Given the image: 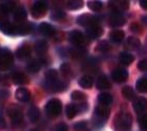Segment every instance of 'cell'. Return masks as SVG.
Segmentation results:
<instances>
[{"label": "cell", "instance_id": "cell-8", "mask_svg": "<svg viewBox=\"0 0 147 131\" xmlns=\"http://www.w3.org/2000/svg\"><path fill=\"white\" fill-rule=\"evenodd\" d=\"M77 23L80 25H82V26L88 28L90 25L98 23V20H97V18H96L95 16H92V15H89V14H83V15H81L80 17H78Z\"/></svg>", "mask_w": 147, "mask_h": 131}, {"label": "cell", "instance_id": "cell-50", "mask_svg": "<svg viewBox=\"0 0 147 131\" xmlns=\"http://www.w3.org/2000/svg\"><path fill=\"white\" fill-rule=\"evenodd\" d=\"M31 131H38V130H36V129H33V130H31Z\"/></svg>", "mask_w": 147, "mask_h": 131}, {"label": "cell", "instance_id": "cell-24", "mask_svg": "<svg viewBox=\"0 0 147 131\" xmlns=\"http://www.w3.org/2000/svg\"><path fill=\"white\" fill-rule=\"evenodd\" d=\"M47 48H49V45H47L46 41H44V40H39V41L35 44V50H36V52L39 56L44 55V54L47 52Z\"/></svg>", "mask_w": 147, "mask_h": 131}, {"label": "cell", "instance_id": "cell-35", "mask_svg": "<svg viewBox=\"0 0 147 131\" xmlns=\"http://www.w3.org/2000/svg\"><path fill=\"white\" fill-rule=\"evenodd\" d=\"M65 17H66L65 13L60 11V9H55V11H53L52 14H51V18H52L53 20H55V21H61Z\"/></svg>", "mask_w": 147, "mask_h": 131}, {"label": "cell", "instance_id": "cell-6", "mask_svg": "<svg viewBox=\"0 0 147 131\" xmlns=\"http://www.w3.org/2000/svg\"><path fill=\"white\" fill-rule=\"evenodd\" d=\"M47 11V4L44 1H36L32 6V15L35 18H40L45 15Z\"/></svg>", "mask_w": 147, "mask_h": 131}, {"label": "cell", "instance_id": "cell-43", "mask_svg": "<svg viewBox=\"0 0 147 131\" xmlns=\"http://www.w3.org/2000/svg\"><path fill=\"white\" fill-rule=\"evenodd\" d=\"M74 128L76 131H86L87 130V123L85 121H82V122H78L75 124Z\"/></svg>", "mask_w": 147, "mask_h": 131}, {"label": "cell", "instance_id": "cell-10", "mask_svg": "<svg viewBox=\"0 0 147 131\" xmlns=\"http://www.w3.org/2000/svg\"><path fill=\"white\" fill-rule=\"evenodd\" d=\"M86 34L89 38L92 39H97L100 36H102L103 34V28H101V25L99 23H96V24H92L88 28H86Z\"/></svg>", "mask_w": 147, "mask_h": 131}, {"label": "cell", "instance_id": "cell-7", "mask_svg": "<svg viewBox=\"0 0 147 131\" xmlns=\"http://www.w3.org/2000/svg\"><path fill=\"white\" fill-rule=\"evenodd\" d=\"M108 116H109V108L108 107L99 105L96 108L95 119H96V122H100V125H102L108 119Z\"/></svg>", "mask_w": 147, "mask_h": 131}, {"label": "cell", "instance_id": "cell-38", "mask_svg": "<svg viewBox=\"0 0 147 131\" xmlns=\"http://www.w3.org/2000/svg\"><path fill=\"white\" fill-rule=\"evenodd\" d=\"M87 5H88V7L92 11H95V12L101 11L102 7H103V4H102L101 1H89L87 3Z\"/></svg>", "mask_w": 147, "mask_h": 131}, {"label": "cell", "instance_id": "cell-29", "mask_svg": "<svg viewBox=\"0 0 147 131\" xmlns=\"http://www.w3.org/2000/svg\"><path fill=\"white\" fill-rule=\"evenodd\" d=\"M141 42L137 37H129L128 39L126 40L125 46L128 49H137L140 47Z\"/></svg>", "mask_w": 147, "mask_h": 131}, {"label": "cell", "instance_id": "cell-49", "mask_svg": "<svg viewBox=\"0 0 147 131\" xmlns=\"http://www.w3.org/2000/svg\"><path fill=\"white\" fill-rule=\"evenodd\" d=\"M140 26H139L138 24H131V31L132 32H135V33H137V32H140Z\"/></svg>", "mask_w": 147, "mask_h": 131}, {"label": "cell", "instance_id": "cell-45", "mask_svg": "<svg viewBox=\"0 0 147 131\" xmlns=\"http://www.w3.org/2000/svg\"><path fill=\"white\" fill-rule=\"evenodd\" d=\"M67 130H68L67 125L64 124V123H60V124H58V125L56 126L54 131H67Z\"/></svg>", "mask_w": 147, "mask_h": 131}, {"label": "cell", "instance_id": "cell-47", "mask_svg": "<svg viewBox=\"0 0 147 131\" xmlns=\"http://www.w3.org/2000/svg\"><path fill=\"white\" fill-rule=\"evenodd\" d=\"M6 127V122L5 120L3 119L2 116H0V130H2V129H4Z\"/></svg>", "mask_w": 147, "mask_h": 131}, {"label": "cell", "instance_id": "cell-21", "mask_svg": "<svg viewBox=\"0 0 147 131\" xmlns=\"http://www.w3.org/2000/svg\"><path fill=\"white\" fill-rule=\"evenodd\" d=\"M119 60L123 65H130L132 62L135 61V57H134L130 52H121V54H120Z\"/></svg>", "mask_w": 147, "mask_h": 131}, {"label": "cell", "instance_id": "cell-48", "mask_svg": "<svg viewBox=\"0 0 147 131\" xmlns=\"http://www.w3.org/2000/svg\"><path fill=\"white\" fill-rule=\"evenodd\" d=\"M140 6H141L143 9L147 11V0H141V1H140Z\"/></svg>", "mask_w": 147, "mask_h": 131}, {"label": "cell", "instance_id": "cell-4", "mask_svg": "<svg viewBox=\"0 0 147 131\" xmlns=\"http://www.w3.org/2000/svg\"><path fill=\"white\" fill-rule=\"evenodd\" d=\"M13 55L9 49L3 48L0 50V68L1 69H7L13 64Z\"/></svg>", "mask_w": 147, "mask_h": 131}, {"label": "cell", "instance_id": "cell-16", "mask_svg": "<svg viewBox=\"0 0 147 131\" xmlns=\"http://www.w3.org/2000/svg\"><path fill=\"white\" fill-rule=\"evenodd\" d=\"M26 17H28V14H26V11H25L24 7L19 6V7H17V9H15L14 19H15L16 22H18L19 24H20V23H24Z\"/></svg>", "mask_w": 147, "mask_h": 131}, {"label": "cell", "instance_id": "cell-32", "mask_svg": "<svg viewBox=\"0 0 147 131\" xmlns=\"http://www.w3.org/2000/svg\"><path fill=\"white\" fill-rule=\"evenodd\" d=\"M137 90L141 93H147V78H140L136 83Z\"/></svg>", "mask_w": 147, "mask_h": 131}, {"label": "cell", "instance_id": "cell-20", "mask_svg": "<svg viewBox=\"0 0 147 131\" xmlns=\"http://www.w3.org/2000/svg\"><path fill=\"white\" fill-rule=\"evenodd\" d=\"M46 87L53 92H60L62 90H64L66 88V84L63 82H61L60 80L57 81V82H54V83H49V84H46Z\"/></svg>", "mask_w": 147, "mask_h": 131}, {"label": "cell", "instance_id": "cell-33", "mask_svg": "<svg viewBox=\"0 0 147 131\" xmlns=\"http://www.w3.org/2000/svg\"><path fill=\"white\" fill-rule=\"evenodd\" d=\"M28 119L31 120L32 122H37V120L39 119V116H40L39 109H38L37 107H35V106L31 107V108L28 109Z\"/></svg>", "mask_w": 147, "mask_h": 131}, {"label": "cell", "instance_id": "cell-36", "mask_svg": "<svg viewBox=\"0 0 147 131\" xmlns=\"http://www.w3.org/2000/svg\"><path fill=\"white\" fill-rule=\"evenodd\" d=\"M71 98L75 102H83V101L86 100V95L83 93L82 91H79V90H75V91L71 92Z\"/></svg>", "mask_w": 147, "mask_h": 131}, {"label": "cell", "instance_id": "cell-37", "mask_svg": "<svg viewBox=\"0 0 147 131\" xmlns=\"http://www.w3.org/2000/svg\"><path fill=\"white\" fill-rule=\"evenodd\" d=\"M84 3L83 1H80V0H71V1H68L67 2V7L69 9H79L81 7H83Z\"/></svg>", "mask_w": 147, "mask_h": 131}, {"label": "cell", "instance_id": "cell-30", "mask_svg": "<svg viewBox=\"0 0 147 131\" xmlns=\"http://www.w3.org/2000/svg\"><path fill=\"white\" fill-rule=\"evenodd\" d=\"M43 60H36V61H32L31 63H28V69L30 73H38L40 69H41V67L43 65Z\"/></svg>", "mask_w": 147, "mask_h": 131}, {"label": "cell", "instance_id": "cell-18", "mask_svg": "<svg viewBox=\"0 0 147 131\" xmlns=\"http://www.w3.org/2000/svg\"><path fill=\"white\" fill-rule=\"evenodd\" d=\"M12 80L16 85H25L28 83V77L23 73H15L12 76Z\"/></svg>", "mask_w": 147, "mask_h": 131}, {"label": "cell", "instance_id": "cell-2", "mask_svg": "<svg viewBox=\"0 0 147 131\" xmlns=\"http://www.w3.org/2000/svg\"><path fill=\"white\" fill-rule=\"evenodd\" d=\"M62 110V104L61 101L58 99H52L47 102L45 105V111L49 116L56 118L61 113Z\"/></svg>", "mask_w": 147, "mask_h": 131}, {"label": "cell", "instance_id": "cell-39", "mask_svg": "<svg viewBox=\"0 0 147 131\" xmlns=\"http://www.w3.org/2000/svg\"><path fill=\"white\" fill-rule=\"evenodd\" d=\"M14 7H15V3L13 2V1H9V2H7V3H4V4H2V5L0 6V9H1V11H2L3 14H9L11 11L14 9Z\"/></svg>", "mask_w": 147, "mask_h": 131}, {"label": "cell", "instance_id": "cell-12", "mask_svg": "<svg viewBox=\"0 0 147 131\" xmlns=\"http://www.w3.org/2000/svg\"><path fill=\"white\" fill-rule=\"evenodd\" d=\"M109 7L113 9V13H120L121 11H126L129 7V2L126 0L111 1L109 3Z\"/></svg>", "mask_w": 147, "mask_h": 131}, {"label": "cell", "instance_id": "cell-28", "mask_svg": "<svg viewBox=\"0 0 147 131\" xmlns=\"http://www.w3.org/2000/svg\"><path fill=\"white\" fill-rule=\"evenodd\" d=\"M45 80H46V84L59 81L58 71L55 70V69H49L45 73Z\"/></svg>", "mask_w": 147, "mask_h": 131}, {"label": "cell", "instance_id": "cell-42", "mask_svg": "<svg viewBox=\"0 0 147 131\" xmlns=\"http://www.w3.org/2000/svg\"><path fill=\"white\" fill-rule=\"evenodd\" d=\"M60 70H61V73L64 77H69V76H71V66H69L67 63L62 64L61 66H60Z\"/></svg>", "mask_w": 147, "mask_h": 131}, {"label": "cell", "instance_id": "cell-5", "mask_svg": "<svg viewBox=\"0 0 147 131\" xmlns=\"http://www.w3.org/2000/svg\"><path fill=\"white\" fill-rule=\"evenodd\" d=\"M68 40H69V42L71 44H74L77 47H83L86 43L85 36L80 31H73L71 33H69Z\"/></svg>", "mask_w": 147, "mask_h": 131}, {"label": "cell", "instance_id": "cell-19", "mask_svg": "<svg viewBox=\"0 0 147 131\" xmlns=\"http://www.w3.org/2000/svg\"><path fill=\"white\" fill-rule=\"evenodd\" d=\"M0 31L6 35H16V26L7 21L0 23Z\"/></svg>", "mask_w": 147, "mask_h": 131}, {"label": "cell", "instance_id": "cell-9", "mask_svg": "<svg viewBox=\"0 0 147 131\" xmlns=\"http://www.w3.org/2000/svg\"><path fill=\"white\" fill-rule=\"evenodd\" d=\"M111 78L115 82L123 83L128 78V71L125 68H116L111 73Z\"/></svg>", "mask_w": 147, "mask_h": 131}, {"label": "cell", "instance_id": "cell-13", "mask_svg": "<svg viewBox=\"0 0 147 131\" xmlns=\"http://www.w3.org/2000/svg\"><path fill=\"white\" fill-rule=\"evenodd\" d=\"M109 24L113 28H120L125 24V18L120 13H111L109 17Z\"/></svg>", "mask_w": 147, "mask_h": 131}, {"label": "cell", "instance_id": "cell-25", "mask_svg": "<svg viewBox=\"0 0 147 131\" xmlns=\"http://www.w3.org/2000/svg\"><path fill=\"white\" fill-rule=\"evenodd\" d=\"M92 84H94V79H92V77L87 76V75L81 77V79L79 80V85L81 86L82 88H85V89L92 88Z\"/></svg>", "mask_w": 147, "mask_h": 131}, {"label": "cell", "instance_id": "cell-46", "mask_svg": "<svg viewBox=\"0 0 147 131\" xmlns=\"http://www.w3.org/2000/svg\"><path fill=\"white\" fill-rule=\"evenodd\" d=\"M9 95V91L6 89H1L0 90V99H7Z\"/></svg>", "mask_w": 147, "mask_h": 131}, {"label": "cell", "instance_id": "cell-1", "mask_svg": "<svg viewBox=\"0 0 147 131\" xmlns=\"http://www.w3.org/2000/svg\"><path fill=\"white\" fill-rule=\"evenodd\" d=\"M132 126V116L128 112H120L115 118L113 127L116 131H129Z\"/></svg>", "mask_w": 147, "mask_h": 131}, {"label": "cell", "instance_id": "cell-14", "mask_svg": "<svg viewBox=\"0 0 147 131\" xmlns=\"http://www.w3.org/2000/svg\"><path fill=\"white\" fill-rule=\"evenodd\" d=\"M39 33L41 35H43V36L52 37L55 35L56 31H55V28L52 24H49L47 22H42L39 25Z\"/></svg>", "mask_w": 147, "mask_h": 131}, {"label": "cell", "instance_id": "cell-40", "mask_svg": "<svg viewBox=\"0 0 147 131\" xmlns=\"http://www.w3.org/2000/svg\"><path fill=\"white\" fill-rule=\"evenodd\" d=\"M139 126L142 131H147V113L140 116L139 119Z\"/></svg>", "mask_w": 147, "mask_h": 131}, {"label": "cell", "instance_id": "cell-17", "mask_svg": "<svg viewBox=\"0 0 147 131\" xmlns=\"http://www.w3.org/2000/svg\"><path fill=\"white\" fill-rule=\"evenodd\" d=\"M32 52V48L30 45H26V44H23L22 46H20L17 52H16V56L17 58L19 59H26L28 57L31 56Z\"/></svg>", "mask_w": 147, "mask_h": 131}, {"label": "cell", "instance_id": "cell-22", "mask_svg": "<svg viewBox=\"0 0 147 131\" xmlns=\"http://www.w3.org/2000/svg\"><path fill=\"white\" fill-rule=\"evenodd\" d=\"M98 101L99 103H100V105L108 107L110 104L113 103V97H111V95L107 93V92H102V93L99 95Z\"/></svg>", "mask_w": 147, "mask_h": 131}, {"label": "cell", "instance_id": "cell-3", "mask_svg": "<svg viewBox=\"0 0 147 131\" xmlns=\"http://www.w3.org/2000/svg\"><path fill=\"white\" fill-rule=\"evenodd\" d=\"M7 114L12 120V123L14 125H18L22 122L23 116H22V111L17 105H11L7 107Z\"/></svg>", "mask_w": 147, "mask_h": 131}, {"label": "cell", "instance_id": "cell-11", "mask_svg": "<svg viewBox=\"0 0 147 131\" xmlns=\"http://www.w3.org/2000/svg\"><path fill=\"white\" fill-rule=\"evenodd\" d=\"M132 107L137 113H143L147 109V100L143 97L136 98L132 103Z\"/></svg>", "mask_w": 147, "mask_h": 131}, {"label": "cell", "instance_id": "cell-41", "mask_svg": "<svg viewBox=\"0 0 147 131\" xmlns=\"http://www.w3.org/2000/svg\"><path fill=\"white\" fill-rule=\"evenodd\" d=\"M109 48H110V46H109V44H108L107 41H101V42L97 45V50H99V52H108Z\"/></svg>", "mask_w": 147, "mask_h": 131}, {"label": "cell", "instance_id": "cell-15", "mask_svg": "<svg viewBox=\"0 0 147 131\" xmlns=\"http://www.w3.org/2000/svg\"><path fill=\"white\" fill-rule=\"evenodd\" d=\"M15 97L20 102H28L31 99V92L25 87H19L15 92Z\"/></svg>", "mask_w": 147, "mask_h": 131}, {"label": "cell", "instance_id": "cell-44", "mask_svg": "<svg viewBox=\"0 0 147 131\" xmlns=\"http://www.w3.org/2000/svg\"><path fill=\"white\" fill-rule=\"evenodd\" d=\"M138 68L141 71H146L147 70V59H143L138 63Z\"/></svg>", "mask_w": 147, "mask_h": 131}, {"label": "cell", "instance_id": "cell-34", "mask_svg": "<svg viewBox=\"0 0 147 131\" xmlns=\"http://www.w3.org/2000/svg\"><path fill=\"white\" fill-rule=\"evenodd\" d=\"M65 113H66V116H67L69 120L74 119V118L77 116V113H78V110H77L76 105H74V104H69V105H67L66 108H65Z\"/></svg>", "mask_w": 147, "mask_h": 131}, {"label": "cell", "instance_id": "cell-27", "mask_svg": "<svg viewBox=\"0 0 147 131\" xmlns=\"http://www.w3.org/2000/svg\"><path fill=\"white\" fill-rule=\"evenodd\" d=\"M124 36H125V33L122 30H115L109 34V38L113 42H121L124 39Z\"/></svg>", "mask_w": 147, "mask_h": 131}, {"label": "cell", "instance_id": "cell-26", "mask_svg": "<svg viewBox=\"0 0 147 131\" xmlns=\"http://www.w3.org/2000/svg\"><path fill=\"white\" fill-rule=\"evenodd\" d=\"M96 85L98 87L99 89H102V90H104V89H109L110 88V83L108 81V79L104 75H102L98 78L97 80V83H96Z\"/></svg>", "mask_w": 147, "mask_h": 131}, {"label": "cell", "instance_id": "cell-31", "mask_svg": "<svg viewBox=\"0 0 147 131\" xmlns=\"http://www.w3.org/2000/svg\"><path fill=\"white\" fill-rule=\"evenodd\" d=\"M122 95L126 100L134 101L136 99V92L130 86H125L122 89Z\"/></svg>", "mask_w": 147, "mask_h": 131}, {"label": "cell", "instance_id": "cell-23", "mask_svg": "<svg viewBox=\"0 0 147 131\" xmlns=\"http://www.w3.org/2000/svg\"><path fill=\"white\" fill-rule=\"evenodd\" d=\"M15 26H16V35H26L32 30L31 23H28V22L20 23V24L15 25Z\"/></svg>", "mask_w": 147, "mask_h": 131}]
</instances>
